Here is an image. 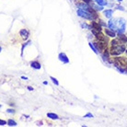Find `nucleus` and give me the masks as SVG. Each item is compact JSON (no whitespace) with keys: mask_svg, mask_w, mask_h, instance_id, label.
<instances>
[{"mask_svg":"<svg viewBox=\"0 0 127 127\" xmlns=\"http://www.w3.org/2000/svg\"><path fill=\"white\" fill-rule=\"evenodd\" d=\"M77 15L79 17H82V18H84V19H90V20H92V19H95V18H94V16H93L91 13L89 12V11H88V10H85V9H81V8H79V9L77 10Z\"/></svg>","mask_w":127,"mask_h":127,"instance_id":"obj_1","label":"nucleus"},{"mask_svg":"<svg viewBox=\"0 0 127 127\" xmlns=\"http://www.w3.org/2000/svg\"><path fill=\"white\" fill-rule=\"evenodd\" d=\"M124 51H125V47H124V45L118 44L116 46H112L111 50V54L112 55H119V54H121Z\"/></svg>","mask_w":127,"mask_h":127,"instance_id":"obj_2","label":"nucleus"},{"mask_svg":"<svg viewBox=\"0 0 127 127\" xmlns=\"http://www.w3.org/2000/svg\"><path fill=\"white\" fill-rule=\"evenodd\" d=\"M58 58L59 60L64 64H68L69 63V58L67 57V55L64 53H60L59 55H58Z\"/></svg>","mask_w":127,"mask_h":127,"instance_id":"obj_3","label":"nucleus"},{"mask_svg":"<svg viewBox=\"0 0 127 127\" xmlns=\"http://www.w3.org/2000/svg\"><path fill=\"white\" fill-rule=\"evenodd\" d=\"M108 25L110 27V29L117 30V21L115 19H110L108 22Z\"/></svg>","mask_w":127,"mask_h":127,"instance_id":"obj_4","label":"nucleus"},{"mask_svg":"<svg viewBox=\"0 0 127 127\" xmlns=\"http://www.w3.org/2000/svg\"><path fill=\"white\" fill-rule=\"evenodd\" d=\"M19 35L22 37L24 40H27V39L29 38V36H30V33L29 32L27 31L26 29H22L20 32H19Z\"/></svg>","mask_w":127,"mask_h":127,"instance_id":"obj_5","label":"nucleus"},{"mask_svg":"<svg viewBox=\"0 0 127 127\" xmlns=\"http://www.w3.org/2000/svg\"><path fill=\"white\" fill-rule=\"evenodd\" d=\"M31 66L32 67V68H34V69L36 70H39V69H41V64L39 63V62H37V61H34V62H32L31 63Z\"/></svg>","mask_w":127,"mask_h":127,"instance_id":"obj_6","label":"nucleus"},{"mask_svg":"<svg viewBox=\"0 0 127 127\" xmlns=\"http://www.w3.org/2000/svg\"><path fill=\"white\" fill-rule=\"evenodd\" d=\"M105 33L108 35L109 37H113L114 38L116 34H115V32H113V30H110V29H105Z\"/></svg>","mask_w":127,"mask_h":127,"instance_id":"obj_7","label":"nucleus"},{"mask_svg":"<svg viewBox=\"0 0 127 127\" xmlns=\"http://www.w3.org/2000/svg\"><path fill=\"white\" fill-rule=\"evenodd\" d=\"M118 39H119V41H121V42H124V43L127 42V37L125 36V35L123 34V33H119V35H118Z\"/></svg>","mask_w":127,"mask_h":127,"instance_id":"obj_8","label":"nucleus"},{"mask_svg":"<svg viewBox=\"0 0 127 127\" xmlns=\"http://www.w3.org/2000/svg\"><path fill=\"white\" fill-rule=\"evenodd\" d=\"M103 14H104V16L106 17L107 19H111V16H112V10L111 9H106V10H104Z\"/></svg>","mask_w":127,"mask_h":127,"instance_id":"obj_9","label":"nucleus"},{"mask_svg":"<svg viewBox=\"0 0 127 127\" xmlns=\"http://www.w3.org/2000/svg\"><path fill=\"white\" fill-rule=\"evenodd\" d=\"M92 29L96 30L98 32H101V26L97 22H92Z\"/></svg>","mask_w":127,"mask_h":127,"instance_id":"obj_10","label":"nucleus"},{"mask_svg":"<svg viewBox=\"0 0 127 127\" xmlns=\"http://www.w3.org/2000/svg\"><path fill=\"white\" fill-rule=\"evenodd\" d=\"M47 117H49L50 119H52V120H57V119H59L58 115L55 114V113H53V112H49V113H47Z\"/></svg>","mask_w":127,"mask_h":127,"instance_id":"obj_11","label":"nucleus"},{"mask_svg":"<svg viewBox=\"0 0 127 127\" xmlns=\"http://www.w3.org/2000/svg\"><path fill=\"white\" fill-rule=\"evenodd\" d=\"M98 6H106L107 5V1L106 0H94Z\"/></svg>","mask_w":127,"mask_h":127,"instance_id":"obj_12","label":"nucleus"},{"mask_svg":"<svg viewBox=\"0 0 127 127\" xmlns=\"http://www.w3.org/2000/svg\"><path fill=\"white\" fill-rule=\"evenodd\" d=\"M89 47H90L91 49H92V51L94 52L95 54H98V51H97V48H96L95 46L93 45V43H91V42H89Z\"/></svg>","mask_w":127,"mask_h":127,"instance_id":"obj_13","label":"nucleus"},{"mask_svg":"<svg viewBox=\"0 0 127 127\" xmlns=\"http://www.w3.org/2000/svg\"><path fill=\"white\" fill-rule=\"evenodd\" d=\"M50 78H51V79L53 80V83H54L55 86H59V82H58V80L56 79L55 77H54V76H51Z\"/></svg>","mask_w":127,"mask_h":127,"instance_id":"obj_14","label":"nucleus"},{"mask_svg":"<svg viewBox=\"0 0 127 127\" xmlns=\"http://www.w3.org/2000/svg\"><path fill=\"white\" fill-rule=\"evenodd\" d=\"M7 124H8V125H9V126H16V125H17V123L14 121V120H9Z\"/></svg>","mask_w":127,"mask_h":127,"instance_id":"obj_15","label":"nucleus"},{"mask_svg":"<svg viewBox=\"0 0 127 127\" xmlns=\"http://www.w3.org/2000/svg\"><path fill=\"white\" fill-rule=\"evenodd\" d=\"M29 43H31V41H29L28 42H26L25 44L22 45V48H21V55H23V50H24V48H25L26 46H27V45L29 44Z\"/></svg>","mask_w":127,"mask_h":127,"instance_id":"obj_16","label":"nucleus"},{"mask_svg":"<svg viewBox=\"0 0 127 127\" xmlns=\"http://www.w3.org/2000/svg\"><path fill=\"white\" fill-rule=\"evenodd\" d=\"M111 45L112 46H116V45H118L119 44V41H117V40H113V41H111Z\"/></svg>","mask_w":127,"mask_h":127,"instance_id":"obj_17","label":"nucleus"},{"mask_svg":"<svg viewBox=\"0 0 127 127\" xmlns=\"http://www.w3.org/2000/svg\"><path fill=\"white\" fill-rule=\"evenodd\" d=\"M94 8L95 9H97V10H98V11H100V10H102L103 9V6H94Z\"/></svg>","mask_w":127,"mask_h":127,"instance_id":"obj_18","label":"nucleus"},{"mask_svg":"<svg viewBox=\"0 0 127 127\" xmlns=\"http://www.w3.org/2000/svg\"><path fill=\"white\" fill-rule=\"evenodd\" d=\"M84 117H86V118H93V114L92 113H90V112H88Z\"/></svg>","mask_w":127,"mask_h":127,"instance_id":"obj_19","label":"nucleus"},{"mask_svg":"<svg viewBox=\"0 0 127 127\" xmlns=\"http://www.w3.org/2000/svg\"><path fill=\"white\" fill-rule=\"evenodd\" d=\"M116 8H117V9H120V10H122V11H124V6H120V5H118V6H116Z\"/></svg>","mask_w":127,"mask_h":127,"instance_id":"obj_20","label":"nucleus"},{"mask_svg":"<svg viewBox=\"0 0 127 127\" xmlns=\"http://www.w3.org/2000/svg\"><path fill=\"white\" fill-rule=\"evenodd\" d=\"M6 112H8V113H14L15 111H14V110H12V109H8V110L6 111Z\"/></svg>","mask_w":127,"mask_h":127,"instance_id":"obj_21","label":"nucleus"},{"mask_svg":"<svg viewBox=\"0 0 127 127\" xmlns=\"http://www.w3.org/2000/svg\"><path fill=\"white\" fill-rule=\"evenodd\" d=\"M6 123L5 121H3V120H1V121H0V125H1V126H3V125H5V124H6Z\"/></svg>","mask_w":127,"mask_h":127,"instance_id":"obj_22","label":"nucleus"},{"mask_svg":"<svg viewBox=\"0 0 127 127\" xmlns=\"http://www.w3.org/2000/svg\"><path fill=\"white\" fill-rule=\"evenodd\" d=\"M81 1H83L84 3H86V4H89L91 2V0H81Z\"/></svg>","mask_w":127,"mask_h":127,"instance_id":"obj_23","label":"nucleus"},{"mask_svg":"<svg viewBox=\"0 0 127 127\" xmlns=\"http://www.w3.org/2000/svg\"><path fill=\"white\" fill-rule=\"evenodd\" d=\"M21 78H22V79H25V80H27V79H28V77H27V76H21Z\"/></svg>","mask_w":127,"mask_h":127,"instance_id":"obj_24","label":"nucleus"},{"mask_svg":"<svg viewBox=\"0 0 127 127\" xmlns=\"http://www.w3.org/2000/svg\"><path fill=\"white\" fill-rule=\"evenodd\" d=\"M28 89H29V90H33V88H32V87H28Z\"/></svg>","mask_w":127,"mask_h":127,"instance_id":"obj_25","label":"nucleus"},{"mask_svg":"<svg viewBox=\"0 0 127 127\" xmlns=\"http://www.w3.org/2000/svg\"><path fill=\"white\" fill-rule=\"evenodd\" d=\"M37 125H42V123H41V122H40V123H37Z\"/></svg>","mask_w":127,"mask_h":127,"instance_id":"obj_26","label":"nucleus"},{"mask_svg":"<svg viewBox=\"0 0 127 127\" xmlns=\"http://www.w3.org/2000/svg\"><path fill=\"white\" fill-rule=\"evenodd\" d=\"M43 85H48V82H47V81H44V82H43Z\"/></svg>","mask_w":127,"mask_h":127,"instance_id":"obj_27","label":"nucleus"},{"mask_svg":"<svg viewBox=\"0 0 127 127\" xmlns=\"http://www.w3.org/2000/svg\"><path fill=\"white\" fill-rule=\"evenodd\" d=\"M117 1H123V0H117Z\"/></svg>","mask_w":127,"mask_h":127,"instance_id":"obj_28","label":"nucleus"},{"mask_svg":"<svg viewBox=\"0 0 127 127\" xmlns=\"http://www.w3.org/2000/svg\"><path fill=\"white\" fill-rule=\"evenodd\" d=\"M126 54H127V50H126Z\"/></svg>","mask_w":127,"mask_h":127,"instance_id":"obj_29","label":"nucleus"}]
</instances>
